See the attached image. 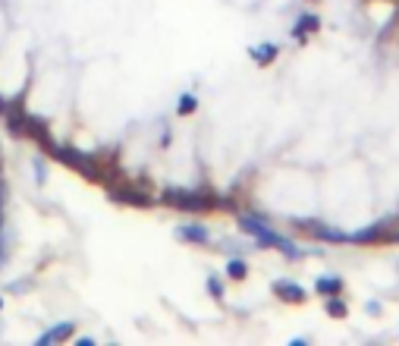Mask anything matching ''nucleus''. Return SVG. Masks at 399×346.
<instances>
[{
    "label": "nucleus",
    "mask_w": 399,
    "mask_h": 346,
    "mask_svg": "<svg viewBox=\"0 0 399 346\" xmlns=\"http://www.w3.org/2000/svg\"><path fill=\"white\" fill-rule=\"evenodd\" d=\"M236 224L242 233H249L251 239H255L261 249H277L283 258H290V261H302L308 252L302 249L299 243H292L290 236H283V233H277L267 220L261 218V214H251V211H242V214H236Z\"/></svg>",
    "instance_id": "1"
},
{
    "label": "nucleus",
    "mask_w": 399,
    "mask_h": 346,
    "mask_svg": "<svg viewBox=\"0 0 399 346\" xmlns=\"http://www.w3.org/2000/svg\"><path fill=\"white\" fill-rule=\"evenodd\" d=\"M161 202L170 208L189 211V214H202V211L217 208V196L211 189H163Z\"/></svg>",
    "instance_id": "2"
},
{
    "label": "nucleus",
    "mask_w": 399,
    "mask_h": 346,
    "mask_svg": "<svg viewBox=\"0 0 399 346\" xmlns=\"http://www.w3.org/2000/svg\"><path fill=\"white\" fill-rule=\"evenodd\" d=\"M107 192H110V198H114V202L132 205V208H148V205L157 202L154 189H151L148 183H123V180H120V183L107 186Z\"/></svg>",
    "instance_id": "3"
},
{
    "label": "nucleus",
    "mask_w": 399,
    "mask_h": 346,
    "mask_svg": "<svg viewBox=\"0 0 399 346\" xmlns=\"http://www.w3.org/2000/svg\"><path fill=\"white\" fill-rule=\"evenodd\" d=\"M299 233H308V236L321 239V243H333V245H343L349 243V233L339 230V227L327 224V220H318V218H292L290 220Z\"/></svg>",
    "instance_id": "4"
},
{
    "label": "nucleus",
    "mask_w": 399,
    "mask_h": 346,
    "mask_svg": "<svg viewBox=\"0 0 399 346\" xmlns=\"http://www.w3.org/2000/svg\"><path fill=\"white\" fill-rule=\"evenodd\" d=\"M396 224H399L396 218H380V220H374V224L362 227V230L349 233V243L352 245H380V243L390 239V233H393Z\"/></svg>",
    "instance_id": "5"
},
{
    "label": "nucleus",
    "mask_w": 399,
    "mask_h": 346,
    "mask_svg": "<svg viewBox=\"0 0 399 346\" xmlns=\"http://www.w3.org/2000/svg\"><path fill=\"white\" fill-rule=\"evenodd\" d=\"M26 139L38 142L44 155H54V148H57V142H54V136H51L48 123L41 120V116H35V114H26Z\"/></svg>",
    "instance_id": "6"
},
{
    "label": "nucleus",
    "mask_w": 399,
    "mask_h": 346,
    "mask_svg": "<svg viewBox=\"0 0 399 346\" xmlns=\"http://www.w3.org/2000/svg\"><path fill=\"white\" fill-rule=\"evenodd\" d=\"M271 290H274V296H277V299H283V302H292V306H302L305 299H308L305 286L296 284V280H290V277H277V280L271 284Z\"/></svg>",
    "instance_id": "7"
},
{
    "label": "nucleus",
    "mask_w": 399,
    "mask_h": 346,
    "mask_svg": "<svg viewBox=\"0 0 399 346\" xmlns=\"http://www.w3.org/2000/svg\"><path fill=\"white\" fill-rule=\"evenodd\" d=\"M346 290V280L339 277V274H321V277H314V293L318 296H339V293Z\"/></svg>",
    "instance_id": "8"
},
{
    "label": "nucleus",
    "mask_w": 399,
    "mask_h": 346,
    "mask_svg": "<svg viewBox=\"0 0 399 346\" xmlns=\"http://www.w3.org/2000/svg\"><path fill=\"white\" fill-rule=\"evenodd\" d=\"M176 236L186 239V243H192V245H208L211 243V230L204 224H183V227H176Z\"/></svg>",
    "instance_id": "9"
},
{
    "label": "nucleus",
    "mask_w": 399,
    "mask_h": 346,
    "mask_svg": "<svg viewBox=\"0 0 399 346\" xmlns=\"http://www.w3.org/2000/svg\"><path fill=\"white\" fill-rule=\"evenodd\" d=\"M76 334V321H60V325H54L51 331H44L38 337V346H48V343H63V340H69Z\"/></svg>",
    "instance_id": "10"
},
{
    "label": "nucleus",
    "mask_w": 399,
    "mask_h": 346,
    "mask_svg": "<svg viewBox=\"0 0 399 346\" xmlns=\"http://www.w3.org/2000/svg\"><path fill=\"white\" fill-rule=\"evenodd\" d=\"M280 54V48L274 44V41H261V44H251L249 48V57L258 63V67H267V63H274Z\"/></svg>",
    "instance_id": "11"
},
{
    "label": "nucleus",
    "mask_w": 399,
    "mask_h": 346,
    "mask_svg": "<svg viewBox=\"0 0 399 346\" xmlns=\"http://www.w3.org/2000/svg\"><path fill=\"white\" fill-rule=\"evenodd\" d=\"M318 28H321V19H318V16H314V13H302V16L296 19V26H292V38H296V41H305L312 32H318Z\"/></svg>",
    "instance_id": "12"
},
{
    "label": "nucleus",
    "mask_w": 399,
    "mask_h": 346,
    "mask_svg": "<svg viewBox=\"0 0 399 346\" xmlns=\"http://www.w3.org/2000/svg\"><path fill=\"white\" fill-rule=\"evenodd\" d=\"M324 309H327V315H330V318H346V315H349V306H346L343 293H339V296H327L324 299Z\"/></svg>",
    "instance_id": "13"
},
{
    "label": "nucleus",
    "mask_w": 399,
    "mask_h": 346,
    "mask_svg": "<svg viewBox=\"0 0 399 346\" xmlns=\"http://www.w3.org/2000/svg\"><path fill=\"white\" fill-rule=\"evenodd\" d=\"M195 110H198V98L192 95V92L179 95V101H176V114H179V116H192Z\"/></svg>",
    "instance_id": "14"
},
{
    "label": "nucleus",
    "mask_w": 399,
    "mask_h": 346,
    "mask_svg": "<svg viewBox=\"0 0 399 346\" xmlns=\"http://www.w3.org/2000/svg\"><path fill=\"white\" fill-rule=\"evenodd\" d=\"M227 277H230V280H245V277H249V265H245L242 258H230V261H227Z\"/></svg>",
    "instance_id": "15"
},
{
    "label": "nucleus",
    "mask_w": 399,
    "mask_h": 346,
    "mask_svg": "<svg viewBox=\"0 0 399 346\" xmlns=\"http://www.w3.org/2000/svg\"><path fill=\"white\" fill-rule=\"evenodd\" d=\"M208 293H211L214 299H224V280L211 274V277H208Z\"/></svg>",
    "instance_id": "16"
},
{
    "label": "nucleus",
    "mask_w": 399,
    "mask_h": 346,
    "mask_svg": "<svg viewBox=\"0 0 399 346\" xmlns=\"http://www.w3.org/2000/svg\"><path fill=\"white\" fill-rule=\"evenodd\" d=\"M365 312L374 315V318H380V315H384V306H380L378 299H368V302H365Z\"/></svg>",
    "instance_id": "17"
},
{
    "label": "nucleus",
    "mask_w": 399,
    "mask_h": 346,
    "mask_svg": "<svg viewBox=\"0 0 399 346\" xmlns=\"http://www.w3.org/2000/svg\"><path fill=\"white\" fill-rule=\"evenodd\" d=\"M35 177H38V183H44V164L35 161Z\"/></svg>",
    "instance_id": "18"
},
{
    "label": "nucleus",
    "mask_w": 399,
    "mask_h": 346,
    "mask_svg": "<svg viewBox=\"0 0 399 346\" xmlns=\"http://www.w3.org/2000/svg\"><path fill=\"white\" fill-rule=\"evenodd\" d=\"M387 243H399V230H393V233H390V239H387Z\"/></svg>",
    "instance_id": "19"
},
{
    "label": "nucleus",
    "mask_w": 399,
    "mask_h": 346,
    "mask_svg": "<svg viewBox=\"0 0 399 346\" xmlns=\"http://www.w3.org/2000/svg\"><path fill=\"white\" fill-rule=\"evenodd\" d=\"M3 110H7V101H3V98H0V114H3Z\"/></svg>",
    "instance_id": "20"
},
{
    "label": "nucleus",
    "mask_w": 399,
    "mask_h": 346,
    "mask_svg": "<svg viewBox=\"0 0 399 346\" xmlns=\"http://www.w3.org/2000/svg\"><path fill=\"white\" fill-rule=\"evenodd\" d=\"M0 309H3V296H0Z\"/></svg>",
    "instance_id": "21"
}]
</instances>
